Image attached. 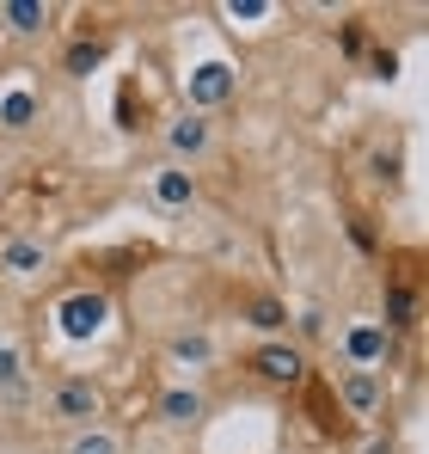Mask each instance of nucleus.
<instances>
[{
	"label": "nucleus",
	"mask_w": 429,
	"mask_h": 454,
	"mask_svg": "<svg viewBox=\"0 0 429 454\" xmlns=\"http://www.w3.org/2000/svg\"><path fill=\"white\" fill-rule=\"evenodd\" d=\"M386 356H393V332L380 319H350L344 325V369H374L380 375Z\"/></svg>",
	"instance_id": "obj_5"
},
{
	"label": "nucleus",
	"mask_w": 429,
	"mask_h": 454,
	"mask_svg": "<svg viewBox=\"0 0 429 454\" xmlns=\"http://www.w3.org/2000/svg\"><path fill=\"white\" fill-rule=\"evenodd\" d=\"M160 424H172V430H197L203 418H209V393L203 387H191V380H178V387H166L160 393Z\"/></svg>",
	"instance_id": "obj_7"
},
{
	"label": "nucleus",
	"mask_w": 429,
	"mask_h": 454,
	"mask_svg": "<svg viewBox=\"0 0 429 454\" xmlns=\"http://www.w3.org/2000/svg\"><path fill=\"white\" fill-rule=\"evenodd\" d=\"M246 325H252V332H264V338H288V301L258 295V301L246 307Z\"/></svg>",
	"instance_id": "obj_14"
},
{
	"label": "nucleus",
	"mask_w": 429,
	"mask_h": 454,
	"mask_svg": "<svg viewBox=\"0 0 429 454\" xmlns=\"http://www.w3.org/2000/svg\"><path fill=\"white\" fill-rule=\"evenodd\" d=\"M368 50V31L362 25H344V56H362Z\"/></svg>",
	"instance_id": "obj_22"
},
{
	"label": "nucleus",
	"mask_w": 429,
	"mask_h": 454,
	"mask_svg": "<svg viewBox=\"0 0 429 454\" xmlns=\"http://www.w3.org/2000/svg\"><path fill=\"white\" fill-rule=\"evenodd\" d=\"M62 454H123V436L111 424H86V430H68Z\"/></svg>",
	"instance_id": "obj_13"
},
{
	"label": "nucleus",
	"mask_w": 429,
	"mask_h": 454,
	"mask_svg": "<svg viewBox=\"0 0 429 454\" xmlns=\"http://www.w3.org/2000/svg\"><path fill=\"white\" fill-rule=\"evenodd\" d=\"M105 313H111V301H105V295H92V289H80V295H68V301L56 307V319H62V332H68V338H92V332L105 325Z\"/></svg>",
	"instance_id": "obj_10"
},
{
	"label": "nucleus",
	"mask_w": 429,
	"mask_h": 454,
	"mask_svg": "<svg viewBox=\"0 0 429 454\" xmlns=\"http://www.w3.org/2000/svg\"><path fill=\"white\" fill-rule=\"evenodd\" d=\"M221 98H233V68H227V62H203L197 80H191V111H203V117H209Z\"/></svg>",
	"instance_id": "obj_11"
},
{
	"label": "nucleus",
	"mask_w": 429,
	"mask_h": 454,
	"mask_svg": "<svg viewBox=\"0 0 429 454\" xmlns=\"http://www.w3.org/2000/svg\"><path fill=\"white\" fill-rule=\"evenodd\" d=\"M362 454H393V436H368V442H362Z\"/></svg>",
	"instance_id": "obj_24"
},
{
	"label": "nucleus",
	"mask_w": 429,
	"mask_h": 454,
	"mask_svg": "<svg viewBox=\"0 0 429 454\" xmlns=\"http://www.w3.org/2000/svg\"><path fill=\"white\" fill-rule=\"evenodd\" d=\"M0 399H25V350L0 344Z\"/></svg>",
	"instance_id": "obj_17"
},
{
	"label": "nucleus",
	"mask_w": 429,
	"mask_h": 454,
	"mask_svg": "<svg viewBox=\"0 0 429 454\" xmlns=\"http://www.w3.org/2000/svg\"><path fill=\"white\" fill-rule=\"evenodd\" d=\"M105 56H111V43H105V37H80V43H68V56H62V74H74V80L92 74Z\"/></svg>",
	"instance_id": "obj_16"
},
{
	"label": "nucleus",
	"mask_w": 429,
	"mask_h": 454,
	"mask_svg": "<svg viewBox=\"0 0 429 454\" xmlns=\"http://www.w3.org/2000/svg\"><path fill=\"white\" fill-rule=\"evenodd\" d=\"M338 405H344V418L374 424V418L386 411V380L374 375V369H344V375H338Z\"/></svg>",
	"instance_id": "obj_4"
},
{
	"label": "nucleus",
	"mask_w": 429,
	"mask_h": 454,
	"mask_svg": "<svg viewBox=\"0 0 429 454\" xmlns=\"http://www.w3.org/2000/svg\"><path fill=\"white\" fill-rule=\"evenodd\" d=\"M368 172H374L380 184H393V178H399V153H374V160H368Z\"/></svg>",
	"instance_id": "obj_19"
},
{
	"label": "nucleus",
	"mask_w": 429,
	"mask_h": 454,
	"mask_svg": "<svg viewBox=\"0 0 429 454\" xmlns=\"http://www.w3.org/2000/svg\"><path fill=\"white\" fill-rule=\"evenodd\" d=\"M227 12H233V19H264V12H277V6H270V0H233Z\"/></svg>",
	"instance_id": "obj_21"
},
{
	"label": "nucleus",
	"mask_w": 429,
	"mask_h": 454,
	"mask_svg": "<svg viewBox=\"0 0 429 454\" xmlns=\"http://www.w3.org/2000/svg\"><path fill=\"white\" fill-rule=\"evenodd\" d=\"M147 197H153L166 215H184V209L197 203V172L166 160V166H153V178H147Z\"/></svg>",
	"instance_id": "obj_6"
},
{
	"label": "nucleus",
	"mask_w": 429,
	"mask_h": 454,
	"mask_svg": "<svg viewBox=\"0 0 429 454\" xmlns=\"http://www.w3.org/2000/svg\"><path fill=\"white\" fill-rule=\"evenodd\" d=\"M294 325H300V338H319V332H325V313H300Z\"/></svg>",
	"instance_id": "obj_23"
},
{
	"label": "nucleus",
	"mask_w": 429,
	"mask_h": 454,
	"mask_svg": "<svg viewBox=\"0 0 429 454\" xmlns=\"http://www.w3.org/2000/svg\"><path fill=\"white\" fill-rule=\"evenodd\" d=\"M50 418L62 424V430H86V424H98L105 418V387L92 375H62L50 387Z\"/></svg>",
	"instance_id": "obj_1"
},
{
	"label": "nucleus",
	"mask_w": 429,
	"mask_h": 454,
	"mask_svg": "<svg viewBox=\"0 0 429 454\" xmlns=\"http://www.w3.org/2000/svg\"><path fill=\"white\" fill-rule=\"evenodd\" d=\"M368 68H374V80H393V74H399V56H393V50H374Z\"/></svg>",
	"instance_id": "obj_20"
},
{
	"label": "nucleus",
	"mask_w": 429,
	"mask_h": 454,
	"mask_svg": "<svg viewBox=\"0 0 429 454\" xmlns=\"http://www.w3.org/2000/svg\"><path fill=\"white\" fill-rule=\"evenodd\" d=\"M386 332H411L417 325V289L411 283H393L386 289V319H380Z\"/></svg>",
	"instance_id": "obj_15"
},
{
	"label": "nucleus",
	"mask_w": 429,
	"mask_h": 454,
	"mask_svg": "<svg viewBox=\"0 0 429 454\" xmlns=\"http://www.w3.org/2000/svg\"><path fill=\"white\" fill-rule=\"evenodd\" d=\"M37 123V98L31 92H6L0 98V129H31Z\"/></svg>",
	"instance_id": "obj_18"
},
{
	"label": "nucleus",
	"mask_w": 429,
	"mask_h": 454,
	"mask_svg": "<svg viewBox=\"0 0 429 454\" xmlns=\"http://www.w3.org/2000/svg\"><path fill=\"white\" fill-rule=\"evenodd\" d=\"M50 19H56L50 0H0V31L6 37H43Z\"/></svg>",
	"instance_id": "obj_8"
},
{
	"label": "nucleus",
	"mask_w": 429,
	"mask_h": 454,
	"mask_svg": "<svg viewBox=\"0 0 429 454\" xmlns=\"http://www.w3.org/2000/svg\"><path fill=\"white\" fill-rule=\"evenodd\" d=\"M166 356H172L178 369H209L214 363V338L209 332H172V338H166Z\"/></svg>",
	"instance_id": "obj_12"
},
{
	"label": "nucleus",
	"mask_w": 429,
	"mask_h": 454,
	"mask_svg": "<svg viewBox=\"0 0 429 454\" xmlns=\"http://www.w3.org/2000/svg\"><path fill=\"white\" fill-rule=\"evenodd\" d=\"M246 369L258 380H270V387H300V380H307V350L288 344V338H264V344L246 356Z\"/></svg>",
	"instance_id": "obj_3"
},
{
	"label": "nucleus",
	"mask_w": 429,
	"mask_h": 454,
	"mask_svg": "<svg viewBox=\"0 0 429 454\" xmlns=\"http://www.w3.org/2000/svg\"><path fill=\"white\" fill-rule=\"evenodd\" d=\"M160 142H166V160H172V166H197V160L214 148V117H203V111H178V117L160 129Z\"/></svg>",
	"instance_id": "obj_2"
},
{
	"label": "nucleus",
	"mask_w": 429,
	"mask_h": 454,
	"mask_svg": "<svg viewBox=\"0 0 429 454\" xmlns=\"http://www.w3.org/2000/svg\"><path fill=\"white\" fill-rule=\"evenodd\" d=\"M0 270L6 277H37V270H50V246L31 239V233H6L0 239Z\"/></svg>",
	"instance_id": "obj_9"
}]
</instances>
